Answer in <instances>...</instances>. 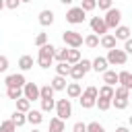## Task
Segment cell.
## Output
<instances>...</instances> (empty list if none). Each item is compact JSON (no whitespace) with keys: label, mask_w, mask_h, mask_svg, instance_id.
<instances>
[{"label":"cell","mask_w":132,"mask_h":132,"mask_svg":"<svg viewBox=\"0 0 132 132\" xmlns=\"http://www.w3.org/2000/svg\"><path fill=\"white\" fill-rule=\"evenodd\" d=\"M105 60H107V64H109V66H124V64L128 62V54H126L124 50L111 47V50H107Z\"/></svg>","instance_id":"cell-3"},{"label":"cell","mask_w":132,"mask_h":132,"mask_svg":"<svg viewBox=\"0 0 132 132\" xmlns=\"http://www.w3.org/2000/svg\"><path fill=\"white\" fill-rule=\"evenodd\" d=\"M62 41H64V45L78 50V47L82 45V35H80L78 31H64V33H62Z\"/></svg>","instance_id":"cell-7"},{"label":"cell","mask_w":132,"mask_h":132,"mask_svg":"<svg viewBox=\"0 0 132 132\" xmlns=\"http://www.w3.org/2000/svg\"><path fill=\"white\" fill-rule=\"evenodd\" d=\"M103 74V82L105 85H109V87H116V82H118V72L116 70H105V72H101Z\"/></svg>","instance_id":"cell-18"},{"label":"cell","mask_w":132,"mask_h":132,"mask_svg":"<svg viewBox=\"0 0 132 132\" xmlns=\"http://www.w3.org/2000/svg\"><path fill=\"white\" fill-rule=\"evenodd\" d=\"M4 82H6V87H23L27 80H25V74L23 72H16V74H8Z\"/></svg>","instance_id":"cell-11"},{"label":"cell","mask_w":132,"mask_h":132,"mask_svg":"<svg viewBox=\"0 0 132 132\" xmlns=\"http://www.w3.org/2000/svg\"><path fill=\"white\" fill-rule=\"evenodd\" d=\"M103 21H105V25H107V29H116L120 23H122V10L120 8H107L105 10V16H103Z\"/></svg>","instance_id":"cell-5"},{"label":"cell","mask_w":132,"mask_h":132,"mask_svg":"<svg viewBox=\"0 0 132 132\" xmlns=\"http://www.w3.org/2000/svg\"><path fill=\"white\" fill-rule=\"evenodd\" d=\"M29 109H31V101H29V99H25V97H19V99H16V111L27 113Z\"/></svg>","instance_id":"cell-29"},{"label":"cell","mask_w":132,"mask_h":132,"mask_svg":"<svg viewBox=\"0 0 132 132\" xmlns=\"http://www.w3.org/2000/svg\"><path fill=\"white\" fill-rule=\"evenodd\" d=\"M31 132H39V130H37V128H33V130H31Z\"/></svg>","instance_id":"cell-49"},{"label":"cell","mask_w":132,"mask_h":132,"mask_svg":"<svg viewBox=\"0 0 132 132\" xmlns=\"http://www.w3.org/2000/svg\"><path fill=\"white\" fill-rule=\"evenodd\" d=\"M23 97L29 99L31 103L37 101V99H39V87H37L35 82H25V85H23Z\"/></svg>","instance_id":"cell-9"},{"label":"cell","mask_w":132,"mask_h":132,"mask_svg":"<svg viewBox=\"0 0 132 132\" xmlns=\"http://www.w3.org/2000/svg\"><path fill=\"white\" fill-rule=\"evenodd\" d=\"M118 82H120V87H124V89H132V74H130L128 70H120V72H118Z\"/></svg>","instance_id":"cell-15"},{"label":"cell","mask_w":132,"mask_h":132,"mask_svg":"<svg viewBox=\"0 0 132 132\" xmlns=\"http://www.w3.org/2000/svg\"><path fill=\"white\" fill-rule=\"evenodd\" d=\"M54 68H56V74H60V76H68V72H70V64L68 62H58Z\"/></svg>","instance_id":"cell-30"},{"label":"cell","mask_w":132,"mask_h":132,"mask_svg":"<svg viewBox=\"0 0 132 132\" xmlns=\"http://www.w3.org/2000/svg\"><path fill=\"white\" fill-rule=\"evenodd\" d=\"M43 43H47V33H43V31H41V33H37V35H35V45L39 47V45H43Z\"/></svg>","instance_id":"cell-38"},{"label":"cell","mask_w":132,"mask_h":132,"mask_svg":"<svg viewBox=\"0 0 132 132\" xmlns=\"http://www.w3.org/2000/svg\"><path fill=\"white\" fill-rule=\"evenodd\" d=\"M128 99H130V89H124V87H113L111 105H113L116 109H126V107H128Z\"/></svg>","instance_id":"cell-2"},{"label":"cell","mask_w":132,"mask_h":132,"mask_svg":"<svg viewBox=\"0 0 132 132\" xmlns=\"http://www.w3.org/2000/svg\"><path fill=\"white\" fill-rule=\"evenodd\" d=\"M116 37H113V33H105V35H101L99 37V45L101 47H105V50H111V47H116Z\"/></svg>","instance_id":"cell-16"},{"label":"cell","mask_w":132,"mask_h":132,"mask_svg":"<svg viewBox=\"0 0 132 132\" xmlns=\"http://www.w3.org/2000/svg\"><path fill=\"white\" fill-rule=\"evenodd\" d=\"M8 70V58L0 54V72H6Z\"/></svg>","instance_id":"cell-41"},{"label":"cell","mask_w":132,"mask_h":132,"mask_svg":"<svg viewBox=\"0 0 132 132\" xmlns=\"http://www.w3.org/2000/svg\"><path fill=\"white\" fill-rule=\"evenodd\" d=\"M78 64H80V68H82L85 72H89V70H91V60L82 58V60H78Z\"/></svg>","instance_id":"cell-42"},{"label":"cell","mask_w":132,"mask_h":132,"mask_svg":"<svg viewBox=\"0 0 132 132\" xmlns=\"http://www.w3.org/2000/svg\"><path fill=\"white\" fill-rule=\"evenodd\" d=\"M64 120H60V118H52L50 120V132H64Z\"/></svg>","instance_id":"cell-28"},{"label":"cell","mask_w":132,"mask_h":132,"mask_svg":"<svg viewBox=\"0 0 132 132\" xmlns=\"http://www.w3.org/2000/svg\"><path fill=\"white\" fill-rule=\"evenodd\" d=\"M64 91H66V97H68V99H78L80 93H82V89H80L78 82H68Z\"/></svg>","instance_id":"cell-14"},{"label":"cell","mask_w":132,"mask_h":132,"mask_svg":"<svg viewBox=\"0 0 132 132\" xmlns=\"http://www.w3.org/2000/svg\"><path fill=\"white\" fill-rule=\"evenodd\" d=\"M19 68H21V72L31 70L33 68V56H21L19 58Z\"/></svg>","instance_id":"cell-19"},{"label":"cell","mask_w":132,"mask_h":132,"mask_svg":"<svg viewBox=\"0 0 132 132\" xmlns=\"http://www.w3.org/2000/svg\"><path fill=\"white\" fill-rule=\"evenodd\" d=\"M107 66H109V64H107V60H105L103 56H97V58L91 62V70H95V72H105Z\"/></svg>","instance_id":"cell-17"},{"label":"cell","mask_w":132,"mask_h":132,"mask_svg":"<svg viewBox=\"0 0 132 132\" xmlns=\"http://www.w3.org/2000/svg\"><path fill=\"white\" fill-rule=\"evenodd\" d=\"M85 19H87V12H85L80 6H72V8L66 12V21H68L70 25H80V23H85Z\"/></svg>","instance_id":"cell-8"},{"label":"cell","mask_w":132,"mask_h":132,"mask_svg":"<svg viewBox=\"0 0 132 132\" xmlns=\"http://www.w3.org/2000/svg\"><path fill=\"white\" fill-rule=\"evenodd\" d=\"M97 6L101 10H107V8H111V0H97Z\"/></svg>","instance_id":"cell-43"},{"label":"cell","mask_w":132,"mask_h":132,"mask_svg":"<svg viewBox=\"0 0 132 132\" xmlns=\"http://www.w3.org/2000/svg\"><path fill=\"white\" fill-rule=\"evenodd\" d=\"M95 107H99L101 111H107L111 107V99H105V97H97L95 99Z\"/></svg>","instance_id":"cell-32"},{"label":"cell","mask_w":132,"mask_h":132,"mask_svg":"<svg viewBox=\"0 0 132 132\" xmlns=\"http://www.w3.org/2000/svg\"><path fill=\"white\" fill-rule=\"evenodd\" d=\"M97 97H105V99H111V97H113V87H109V85H103L101 89H97Z\"/></svg>","instance_id":"cell-31"},{"label":"cell","mask_w":132,"mask_h":132,"mask_svg":"<svg viewBox=\"0 0 132 132\" xmlns=\"http://www.w3.org/2000/svg\"><path fill=\"white\" fill-rule=\"evenodd\" d=\"M39 101H41V111H43V113L54 111V107H56V101H54V99H39Z\"/></svg>","instance_id":"cell-33"},{"label":"cell","mask_w":132,"mask_h":132,"mask_svg":"<svg viewBox=\"0 0 132 132\" xmlns=\"http://www.w3.org/2000/svg\"><path fill=\"white\" fill-rule=\"evenodd\" d=\"M66 52H68L66 47H62V50L56 47V52H54V60H56V62H66Z\"/></svg>","instance_id":"cell-35"},{"label":"cell","mask_w":132,"mask_h":132,"mask_svg":"<svg viewBox=\"0 0 132 132\" xmlns=\"http://www.w3.org/2000/svg\"><path fill=\"white\" fill-rule=\"evenodd\" d=\"M10 122H12L16 128H21V126H25V124H27V116H25L23 111H14V113L10 116Z\"/></svg>","instance_id":"cell-24"},{"label":"cell","mask_w":132,"mask_h":132,"mask_svg":"<svg viewBox=\"0 0 132 132\" xmlns=\"http://www.w3.org/2000/svg\"><path fill=\"white\" fill-rule=\"evenodd\" d=\"M124 52H126V54H132V39H130V37L124 39Z\"/></svg>","instance_id":"cell-44"},{"label":"cell","mask_w":132,"mask_h":132,"mask_svg":"<svg viewBox=\"0 0 132 132\" xmlns=\"http://www.w3.org/2000/svg\"><path fill=\"white\" fill-rule=\"evenodd\" d=\"M113 37H116V39H122V41L128 39V37H130V27H126V25H118Z\"/></svg>","instance_id":"cell-21"},{"label":"cell","mask_w":132,"mask_h":132,"mask_svg":"<svg viewBox=\"0 0 132 132\" xmlns=\"http://www.w3.org/2000/svg\"><path fill=\"white\" fill-rule=\"evenodd\" d=\"M72 132H87V124L85 122H76L72 126Z\"/></svg>","instance_id":"cell-40"},{"label":"cell","mask_w":132,"mask_h":132,"mask_svg":"<svg viewBox=\"0 0 132 132\" xmlns=\"http://www.w3.org/2000/svg\"><path fill=\"white\" fill-rule=\"evenodd\" d=\"M60 2H62V4H72L74 0H60Z\"/></svg>","instance_id":"cell-46"},{"label":"cell","mask_w":132,"mask_h":132,"mask_svg":"<svg viewBox=\"0 0 132 132\" xmlns=\"http://www.w3.org/2000/svg\"><path fill=\"white\" fill-rule=\"evenodd\" d=\"M23 2H31V0H21V4H23Z\"/></svg>","instance_id":"cell-48"},{"label":"cell","mask_w":132,"mask_h":132,"mask_svg":"<svg viewBox=\"0 0 132 132\" xmlns=\"http://www.w3.org/2000/svg\"><path fill=\"white\" fill-rule=\"evenodd\" d=\"M52 89L54 91H64L66 89V76H60V74H56L54 78H52Z\"/></svg>","instance_id":"cell-20"},{"label":"cell","mask_w":132,"mask_h":132,"mask_svg":"<svg viewBox=\"0 0 132 132\" xmlns=\"http://www.w3.org/2000/svg\"><path fill=\"white\" fill-rule=\"evenodd\" d=\"M37 21H39V25H41V27H50V25L54 23V10H50V8H43V10L39 12Z\"/></svg>","instance_id":"cell-12"},{"label":"cell","mask_w":132,"mask_h":132,"mask_svg":"<svg viewBox=\"0 0 132 132\" xmlns=\"http://www.w3.org/2000/svg\"><path fill=\"white\" fill-rule=\"evenodd\" d=\"M54 52H56V45L52 43H43L39 45V52H37V64L41 68H50L54 64Z\"/></svg>","instance_id":"cell-1"},{"label":"cell","mask_w":132,"mask_h":132,"mask_svg":"<svg viewBox=\"0 0 132 132\" xmlns=\"http://www.w3.org/2000/svg\"><path fill=\"white\" fill-rule=\"evenodd\" d=\"M21 6V0H4V8H10V10H16Z\"/></svg>","instance_id":"cell-39"},{"label":"cell","mask_w":132,"mask_h":132,"mask_svg":"<svg viewBox=\"0 0 132 132\" xmlns=\"http://www.w3.org/2000/svg\"><path fill=\"white\" fill-rule=\"evenodd\" d=\"M87 132H105V128L99 122H89L87 124Z\"/></svg>","instance_id":"cell-36"},{"label":"cell","mask_w":132,"mask_h":132,"mask_svg":"<svg viewBox=\"0 0 132 132\" xmlns=\"http://www.w3.org/2000/svg\"><path fill=\"white\" fill-rule=\"evenodd\" d=\"M95 99H97V87H93V85H89V87L80 93V97H78L82 109H91V107H95Z\"/></svg>","instance_id":"cell-4"},{"label":"cell","mask_w":132,"mask_h":132,"mask_svg":"<svg viewBox=\"0 0 132 132\" xmlns=\"http://www.w3.org/2000/svg\"><path fill=\"white\" fill-rule=\"evenodd\" d=\"M80 8H82L85 12H91V10L97 8V0H82V2H80Z\"/></svg>","instance_id":"cell-34"},{"label":"cell","mask_w":132,"mask_h":132,"mask_svg":"<svg viewBox=\"0 0 132 132\" xmlns=\"http://www.w3.org/2000/svg\"><path fill=\"white\" fill-rule=\"evenodd\" d=\"M54 89H52V85L47 82V85H43V87H39V99H54Z\"/></svg>","instance_id":"cell-27"},{"label":"cell","mask_w":132,"mask_h":132,"mask_svg":"<svg viewBox=\"0 0 132 132\" xmlns=\"http://www.w3.org/2000/svg\"><path fill=\"white\" fill-rule=\"evenodd\" d=\"M25 116H27V122L33 124V126H39V124L43 122V111H41V109H29Z\"/></svg>","instance_id":"cell-13"},{"label":"cell","mask_w":132,"mask_h":132,"mask_svg":"<svg viewBox=\"0 0 132 132\" xmlns=\"http://www.w3.org/2000/svg\"><path fill=\"white\" fill-rule=\"evenodd\" d=\"M16 130V126L10 122V120H4L2 124H0V132H14Z\"/></svg>","instance_id":"cell-37"},{"label":"cell","mask_w":132,"mask_h":132,"mask_svg":"<svg viewBox=\"0 0 132 132\" xmlns=\"http://www.w3.org/2000/svg\"><path fill=\"white\" fill-rule=\"evenodd\" d=\"M85 74H87V72H85V70H82V68H80V64H78V62H76V64H72V66H70V72H68V76H72V78H74V80H80V78H82V76H85Z\"/></svg>","instance_id":"cell-23"},{"label":"cell","mask_w":132,"mask_h":132,"mask_svg":"<svg viewBox=\"0 0 132 132\" xmlns=\"http://www.w3.org/2000/svg\"><path fill=\"white\" fill-rule=\"evenodd\" d=\"M82 43H85L87 47L95 50V47H99V35H95V33H89V35L82 39Z\"/></svg>","instance_id":"cell-25"},{"label":"cell","mask_w":132,"mask_h":132,"mask_svg":"<svg viewBox=\"0 0 132 132\" xmlns=\"http://www.w3.org/2000/svg\"><path fill=\"white\" fill-rule=\"evenodd\" d=\"M80 60V52L76 50V47H68V52H66V62L72 66V64H76Z\"/></svg>","instance_id":"cell-22"},{"label":"cell","mask_w":132,"mask_h":132,"mask_svg":"<svg viewBox=\"0 0 132 132\" xmlns=\"http://www.w3.org/2000/svg\"><path fill=\"white\" fill-rule=\"evenodd\" d=\"M116 132H130V130H128L126 126H118V128H116Z\"/></svg>","instance_id":"cell-45"},{"label":"cell","mask_w":132,"mask_h":132,"mask_svg":"<svg viewBox=\"0 0 132 132\" xmlns=\"http://www.w3.org/2000/svg\"><path fill=\"white\" fill-rule=\"evenodd\" d=\"M54 109H56V118H60V120H68L72 116V103H70V99H58Z\"/></svg>","instance_id":"cell-6"},{"label":"cell","mask_w":132,"mask_h":132,"mask_svg":"<svg viewBox=\"0 0 132 132\" xmlns=\"http://www.w3.org/2000/svg\"><path fill=\"white\" fill-rule=\"evenodd\" d=\"M6 97L16 101L19 97H23V87H6Z\"/></svg>","instance_id":"cell-26"},{"label":"cell","mask_w":132,"mask_h":132,"mask_svg":"<svg viewBox=\"0 0 132 132\" xmlns=\"http://www.w3.org/2000/svg\"><path fill=\"white\" fill-rule=\"evenodd\" d=\"M2 8H4V0H0V10H2Z\"/></svg>","instance_id":"cell-47"},{"label":"cell","mask_w":132,"mask_h":132,"mask_svg":"<svg viewBox=\"0 0 132 132\" xmlns=\"http://www.w3.org/2000/svg\"><path fill=\"white\" fill-rule=\"evenodd\" d=\"M91 31L95 33V35H105L109 29H107V25H105V21H103V16H93L91 19Z\"/></svg>","instance_id":"cell-10"}]
</instances>
